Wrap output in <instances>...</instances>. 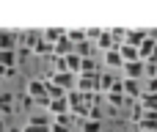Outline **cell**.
I'll return each instance as SVG.
<instances>
[{"label":"cell","mask_w":157,"mask_h":132,"mask_svg":"<svg viewBox=\"0 0 157 132\" xmlns=\"http://www.w3.org/2000/svg\"><path fill=\"white\" fill-rule=\"evenodd\" d=\"M25 94L39 105V107H47V102H50V96H47V83L41 80V77H33V80H28V85H25Z\"/></svg>","instance_id":"obj_1"},{"label":"cell","mask_w":157,"mask_h":132,"mask_svg":"<svg viewBox=\"0 0 157 132\" xmlns=\"http://www.w3.org/2000/svg\"><path fill=\"white\" fill-rule=\"evenodd\" d=\"M75 91H80V94H99V74H77Z\"/></svg>","instance_id":"obj_2"},{"label":"cell","mask_w":157,"mask_h":132,"mask_svg":"<svg viewBox=\"0 0 157 132\" xmlns=\"http://www.w3.org/2000/svg\"><path fill=\"white\" fill-rule=\"evenodd\" d=\"M121 91H124V96H127V102H138L141 99V94H144V88H141V80H121Z\"/></svg>","instance_id":"obj_3"},{"label":"cell","mask_w":157,"mask_h":132,"mask_svg":"<svg viewBox=\"0 0 157 132\" xmlns=\"http://www.w3.org/2000/svg\"><path fill=\"white\" fill-rule=\"evenodd\" d=\"M19 36L14 30H0V52H17Z\"/></svg>","instance_id":"obj_4"},{"label":"cell","mask_w":157,"mask_h":132,"mask_svg":"<svg viewBox=\"0 0 157 132\" xmlns=\"http://www.w3.org/2000/svg\"><path fill=\"white\" fill-rule=\"evenodd\" d=\"M44 110H47L52 119H58V116H66V113H69V102H66V96H63V99H50Z\"/></svg>","instance_id":"obj_5"},{"label":"cell","mask_w":157,"mask_h":132,"mask_svg":"<svg viewBox=\"0 0 157 132\" xmlns=\"http://www.w3.org/2000/svg\"><path fill=\"white\" fill-rule=\"evenodd\" d=\"M75 83H77V77H75V74H69V72H61V74H55V77H52V85L63 88L66 94H69V91H75Z\"/></svg>","instance_id":"obj_6"},{"label":"cell","mask_w":157,"mask_h":132,"mask_svg":"<svg viewBox=\"0 0 157 132\" xmlns=\"http://www.w3.org/2000/svg\"><path fill=\"white\" fill-rule=\"evenodd\" d=\"M155 47H157V39L146 33V39H144L141 47H138V58H141V61H149V58L155 55Z\"/></svg>","instance_id":"obj_7"},{"label":"cell","mask_w":157,"mask_h":132,"mask_svg":"<svg viewBox=\"0 0 157 132\" xmlns=\"http://www.w3.org/2000/svg\"><path fill=\"white\" fill-rule=\"evenodd\" d=\"M17 36H19V47L33 50V47H36V41L41 39V30H22V33H17Z\"/></svg>","instance_id":"obj_8"},{"label":"cell","mask_w":157,"mask_h":132,"mask_svg":"<svg viewBox=\"0 0 157 132\" xmlns=\"http://www.w3.org/2000/svg\"><path fill=\"white\" fill-rule=\"evenodd\" d=\"M72 52H75V44H72L66 36L52 44V58H66V55H72Z\"/></svg>","instance_id":"obj_9"},{"label":"cell","mask_w":157,"mask_h":132,"mask_svg":"<svg viewBox=\"0 0 157 132\" xmlns=\"http://www.w3.org/2000/svg\"><path fill=\"white\" fill-rule=\"evenodd\" d=\"M121 69H124V77H127V80H141V77H144V61H130V63H124Z\"/></svg>","instance_id":"obj_10"},{"label":"cell","mask_w":157,"mask_h":132,"mask_svg":"<svg viewBox=\"0 0 157 132\" xmlns=\"http://www.w3.org/2000/svg\"><path fill=\"white\" fill-rule=\"evenodd\" d=\"M141 132H157V113H144V119L138 121Z\"/></svg>","instance_id":"obj_11"},{"label":"cell","mask_w":157,"mask_h":132,"mask_svg":"<svg viewBox=\"0 0 157 132\" xmlns=\"http://www.w3.org/2000/svg\"><path fill=\"white\" fill-rule=\"evenodd\" d=\"M138 105L144 107V113H157V94H141Z\"/></svg>","instance_id":"obj_12"},{"label":"cell","mask_w":157,"mask_h":132,"mask_svg":"<svg viewBox=\"0 0 157 132\" xmlns=\"http://www.w3.org/2000/svg\"><path fill=\"white\" fill-rule=\"evenodd\" d=\"M63 36H66L63 28H47V30H41V39H44L47 44H55V41H61Z\"/></svg>","instance_id":"obj_13"},{"label":"cell","mask_w":157,"mask_h":132,"mask_svg":"<svg viewBox=\"0 0 157 132\" xmlns=\"http://www.w3.org/2000/svg\"><path fill=\"white\" fill-rule=\"evenodd\" d=\"M30 55H36V58H52V44H47L44 39H39L36 47L30 50Z\"/></svg>","instance_id":"obj_14"},{"label":"cell","mask_w":157,"mask_h":132,"mask_svg":"<svg viewBox=\"0 0 157 132\" xmlns=\"http://www.w3.org/2000/svg\"><path fill=\"white\" fill-rule=\"evenodd\" d=\"M116 50H119V55H121V61H124V63H130V61H141V58H138V50H135V47H130V44H119Z\"/></svg>","instance_id":"obj_15"},{"label":"cell","mask_w":157,"mask_h":132,"mask_svg":"<svg viewBox=\"0 0 157 132\" xmlns=\"http://www.w3.org/2000/svg\"><path fill=\"white\" fill-rule=\"evenodd\" d=\"M50 121H52V119H50V113H39V110H36V113H30V116H28V121H25V124H33V127H50Z\"/></svg>","instance_id":"obj_16"},{"label":"cell","mask_w":157,"mask_h":132,"mask_svg":"<svg viewBox=\"0 0 157 132\" xmlns=\"http://www.w3.org/2000/svg\"><path fill=\"white\" fill-rule=\"evenodd\" d=\"M146 39V30H127V39H124V44H130V47H141V41Z\"/></svg>","instance_id":"obj_17"},{"label":"cell","mask_w":157,"mask_h":132,"mask_svg":"<svg viewBox=\"0 0 157 132\" xmlns=\"http://www.w3.org/2000/svg\"><path fill=\"white\" fill-rule=\"evenodd\" d=\"M97 47L108 52V50H116V41L110 39V33H108V30H102V36H99V39H97V44H94V50H97Z\"/></svg>","instance_id":"obj_18"},{"label":"cell","mask_w":157,"mask_h":132,"mask_svg":"<svg viewBox=\"0 0 157 132\" xmlns=\"http://www.w3.org/2000/svg\"><path fill=\"white\" fill-rule=\"evenodd\" d=\"M75 55H77V58H94V44H91V41L75 44Z\"/></svg>","instance_id":"obj_19"},{"label":"cell","mask_w":157,"mask_h":132,"mask_svg":"<svg viewBox=\"0 0 157 132\" xmlns=\"http://www.w3.org/2000/svg\"><path fill=\"white\" fill-rule=\"evenodd\" d=\"M105 66H110V69H116V66H124V61H121L119 50H108V52H105Z\"/></svg>","instance_id":"obj_20"},{"label":"cell","mask_w":157,"mask_h":132,"mask_svg":"<svg viewBox=\"0 0 157 132\" xmlns=\"http://www.w3.org/2000/svg\"><path fill=\"white\" fill-rule=\"evenodd\" d=\"M113 83H116V77H113L110 72H99V91H102V94H108V91L113 88Z\"/></svg>","instance_id":"obj_21"},{"label":"cell","mask_w":157,"mask_h":132,"mask_svg":"<svg viewBox=\"0 0 157 132\" xmlns=\"http://www.w3.org/2000/svg\"><path fill=\"white\" fill-rule=\"evenodd\" d=\"M80 74H99L97 61H94V58H83V63H80Z\"/></svg>","instance_id":"obj_22"},{"label":"cell","mask_w":157,"mask_h":132,"mask_svg":"<svg viewBox=\"0 0 157 132\" xmlns=\"http://www.w3.org/2000/svg\"><path fill=\"white\" fill-rule=\"evenodd\" d=\"M17 52H0V66H6V69H17Z\"/></svg>","instance_id":"obj_23"},{"label":"cell","mask_w":157,"mask_h":132,"mask_svg":"<svg viewBox=\"0 0 157 132\" xmlns=\"http://www.w3.org/2000/svg\"><path fill=\"white\" fill-rule=\"evenodd\" d=\"M80 132H102V121H83Z\"/></svg>","instance_id":"obj_24"},{"label":"cell","mask_w":157,"mask_h":132,"mask_svg":"<svg viewBox=\"0 0 157 132\" xmlns=\"http://www.w3.org/2000/svg\"><path fill=\"white\" fill-rule=\"evenodd\" d=\"M66 39L72 44H80V41H86V30H66Z\"/></svg>","instance_id":"obj_25"},{"label":"cell","mask_w":157,"mask_h":132,"mask_svg":"<svg viewBox=\"0 0 157 132\" xmlns=\"http://www.w3.org/2000/svg\"><path fill=\"white\" fill-rule=\"evenodd\" d=\"M99 36H102V30H99V28H88V30H86V41H91V44H97V39H99Z\"/></svg>","instance_id":"obj_26"},{"label":"cell","mask_w":157,"mask_h":132,"mask_svg":"<svg viewBox=\"0 0 157 132\" xmlns=\"http://www.w3.org/2000/svg\"><path fill=\"white\" fill-rule=\"evenodd\" d=\"M19 105H22L25 110H30V107H36V102H33V99H30V96H28L25 91H22V96H19Z\"/></svg>","instance_id":"obj_27"},{"label":"cell","mask_w":157,"mask_h":132,"mask_svg":"<svg viewBox=\"0 0 157 132\" xmlns=\"http://www.w3.org/2000/svg\"><path fill=\"white\" fill-rule=\"evenodd\" d=\"M50 132H69L66 124H58V121H50Z\"/></svg>","instance_id":"obj_28"},{"label":"cell","mask_w":157,"mask_h":132,"mask_svg":"<svg viewBox=\"0 0 157 132\" xmlns=\"http://www.w3.org/2000/svg\"><path fill=\"white\" fill-rule=\"evenodd\" d=\"M30 58V50H25V47H17V61H28Z\"/></svg>","instance_id":"obj_29"},{"label":"cell","mask_w":157,"mask_h":132,"mask_svg":"<svg viewBox=\"0 0 157 132\" xmlns=\"http://www.w3.org/2000/svg\"><path fill=\"white\" fill-rule=\"evenodd\" d=\"M17 74V69H6V66H0V80L3 77H14Z\"/></svg>","instance_id":"obj_30"},{"label":"cell","mask_w":157,"mask_h":132,"mask_svg":"<svg viewBox=\"0 0 157 132\" xmlns=\"http://www.w3.org/2000/svg\"><path fill=\"white\" fill-rule=\"evenodd\" d=\"M0 132H8V127H6V119H0Z\"/></svg>","instance_id":"obj_31"},{"label":"cell","mask_w":157,"mask_h":132,"mask_svg":"<svg viewBox=\"0 0 157 132\" xmlns=\"http://www.w3.org/2000/svg\"><path fill=\"white\" fill-rule=\"evenodd\" d=\"M149 61H155V63H157V47H155V55H152V58H149Z\"/></svg>","instance_id":"obj_32"}]
</instances>
